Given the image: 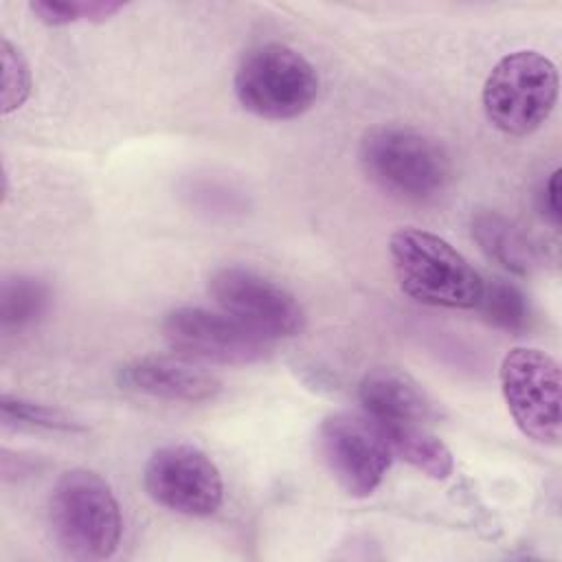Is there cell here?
Masks as SVG:
<instances>
[{
    "instance_id": "obj_17",
    "label": "cell",
    "mask_w": 562,
    "mask_h": 562,
    "mask_svg": "<svg viewBox=\"0 0 562 562\" xmlns=\"http://www.w3.org/2000/svg\"><path fill=\"white\" fill-rule=\"evenodd\" d=\"M125 4L112 0H72V2H50L35 0L29 4L31 13L48 26H66L75 22H103L116 15Z\"/></svg>"
},
{
    "instance_id": "obj_6",
    "label": "cell",
    "mask_w": 562,
    "mask_h": 562,
    "mask_svg": "<svg viewBox=\"0 0 562 562\" xmlns=\"http://www.w3.org/2000/svg\"><path fill=\"white\" fill-rule=\"evenodd\" d=\"M498 380L520 432L536 443L555 446L562 435L558 360L536 347H514L501 360Z\"/></svg>"
},
{
    "instance_id": "obj_15",
    "label": "cell",
    "mask_w": 562,
    "mask_h": 562,
    "mask_svg": "<svg viewBox=\"0 0 562 562\" xmlns=\"http://www.w3.org/2000/svg\"><path fill=\"white\" fill-rule=\"evenodd\" d=\"M50 288L35 277L13 274L2 281L0 321L4 329H26L50 307Z\"/></svg>"
},
{
    "instance_id": "obj_19",
    "label": "cell",
    "mask_w": 562,
    "mask_h": 562,
    "mask_svg": "<svg viewBox=\"0 0 562 562\" xmlns=\"http://www.w3.org/2000/svg\"><path fill=\"white\" fill-rule=\"evenodd\" d=\"M2 114H9L24 105L31 94L33 77L26 57L18 46H13L7 37H2Z\"/></svg>"
},
{
    "instance_id": "obj_12",
    "label": "cell",
    "mask_w": 562,
    "mask_h": 562,
    "mask_svg": "<svg viewBox=\"0 0 562 562\" xmlns=\"http://www.w3.org/2000/svg\"><path fill=\"white\" fill-rule=\"evenodd\" d=\"M358 400L375 426H430L437 411L424 389L402 369L373 367L358 384Z\"/></svg>"
},
{
    "instance_id": "obj_14",
    "label": "cell",
    "mask_w": 562,
    "mask_h": 562,
    "mask_svg": "<svg viewBox=\"0 0 562 562\" xmlns=\"http://www.w3.org/2000/svg\"><path fill=\"white\" fill-rule=\"evenodd\" d=\"M384 435L391 454L400 457L408 465L417 468L422 474L446 481L454 470V459L450 448L422 424H400V426H378Z\"/></svg>"
},
{
    "instance_id": "obj_16",
    "label": "cell",
    "mask_w": 562,
    "mask_h": 562,
    "mask_svg": "<svg viewBox=\"0 0 562 562\" xmlns=\"http://www.w3.org/2000/svg\"><path fill=\"white\" fill-rule=\"evenodd\" d=\"M476 310L490 325L505 331H522L529 323L527 296L520 292V288L503 279H494L490 283L483 281Z\"/></svg>"
},
{
    "instance_id": "obj_5",
    "label": "cell",
    "mask_w": 562,
    "mask_h": 562,
    "mask_svg": "<svg viewBox=\"0 0 562 562\" xmlns=\"http://www.w3.org/2000/svg\"><path fill=\"white\" fill-rule=\"evenodd\" d=\"M558 83V68L547 55L514 50L498 59L485 79V116L507 136H527L553 112Z\"/></svg>"
},
{
    "instance_id": "obj_7",
    "label": "cell",
    "mask_w": 562,
    "mask_h": 562,
    "mask_svg": "<svg viewBox=\"0 0 562 562\" xmlns=\"http://www.w3.org/2000/svg\"><path fill=\"white\" fill-rule=\"evenodd\" d=\"M167 345L187 360L213 364H255L270 356L272 338L250 329L226 312L195 305L169 310L160 323Z\"/></svg>"
},
{
    "instance_id": "obj_4",
    "label": "cell",
    "mask_w": 562,
    "mask_h": 562,
    "mask_svg": "<svg viewBox=\"0 0 562 562\" xmlns=\"http://www.w3.org/2000/svg\"><path fill=\"white\" fill-rule=\"evenodd\" d=\"M233 90L244 110L268 121L296 119L318 97L314 66L292 46L268 42L244 55Z\"/></svg>"
},
{
    "instance_id": "obj_10",
    "label": "cell",
    "mask_w": 562,
    "mask_h": 562,
    "mask_svg": "<svg viewBox=\"0 0 562 562\" xmlns=\"http://www.w3.org/2000/svg\"><path fill=\"white\" fill-rule=\"evenodd\" d=\"M143 483L154 503L191 518L215 514L224 498L217 465L189 443H169L154 450L145 463Z\"/></svg>"
},
{
    "instance_id": "obj_1",
    "label": "cell",
    "mask_w": 562,
    "mask_h": 562,
    "mask_svg": "<svg viewBox=\"0 0 562 562\" xmlns=\"http://www.w3.org/2000/svg\"><path fill=\"white\" fill-rule=\"evenodd\" d=\"M358 160L382 191L406 202H430L452 180V160L441 143L406 125H378L362 134Z\"/></svg>"
},
{
    "instance_id": "obj_9",
    "label": "cell",
    "mask_w": 562,
    "mask_h": 562,
    "mask_svg": "<svg viewBox=\"0 0 562 562\" xmlns=\"http://www.w3.org/2000/svg\"><path fill=\"white\" fill-rule=\"evenodd\" d=\"M316 446L329 474L353 498L380 487L393 457L384 435L367 415H327L318 426Z\"/></svg>"
},
{
    "instance_id": "obj_11",
    "label": "cell",
    "mask_w": 562,
    "mask_h": 562,
    "mask_svg": "<svg viewBox=\"0 0 562 562\" xmlns=\"http://www.w3.org/2000/svg\"><path fill=\"white\" fill-rule=\"evenodd\" d=\"M114 380L123 391L169 402H206L222 391V382L215 375L182 356L132 358L116 369Z\"/></svg>"
},
{
    "instance_id": "obj_8",
    "label": "cell",
    "mask_w": 562,
    "mask_h": 562,
    "mask_svg": "<svg viewBox=\"0 0 562 562\" xmlns=\"http://www.w3.org/2000/svg\"><path fill=\"white\" fill-rule=\"evenodd\" d=\"M206 290L222 312L272 340L296 336L305 327L296 296L252 268L222 266L211 272Z\"/></svg>"
},
{
    "instance_id": "obj_13",
    "label": "cell",
    "mask_w": 562,
    "mask_h": 562,
    "mask_svg": "<svg viewBox=\"0 0 562 562\" xmlns=\"http://www.w3.org/2000/svg\"><path fill=\"white\" fill-rule=\"evenodd\" d=\"M472 237L487 259L509 272L529 274L540 263L538 244L518 224L494 209H479L472 215Z\"/></svg>"
},
{
    "instance_id": "obj_2",
    "label": "cell",
    "mask_w": 562,
    "mask_h": 562,
    "mask_svg": "<svg viewBox=\"0 0 562 562\" xmlns=\"http://www.w3.org/2000/svg\"><path fill=\"white\" fill-rule=\"evenodd\" d=\"M397 285L417 303L450 310L476 307L483 279L443 237L422 228H400L389 239Z\"/></svg>"
},
{
    "instance_id": "obj_18",
    "label": "cell",
    "mask_w": 562,
    "mask_h": 562,
    "mask_svg": "<svg viewBox=\"0 0 562 562\" xmlns=\"http://www.w3.org/2000/svg\"><path fill=\"white\" fill-rule=\"evenodd\" d=\"M2 419L4 424H18V426H29V428H44V430H61V432H77L83 430V426L72 419L68 413L40 404V402H29L24 397H13V395H2Z\"/></svg>"
},
{
    "instance_id": "obj_3",
    "label": "cell",
    "mask_w": 562,
    "mask_h": 562,
    "mask_svg": "<svg viewBox=\"0 0 562 562\" xmlns=\"http://www.w3.org/2000/svg\"><path fill=\"white\" fill-rule=\"evenodd\" d=\"M48 522L59 549L75 560L110 558L123 529L112 487L86 468L59 476L48 501Z\"/></svg>"
},
{
    "instance_id": "obj_20",
    "label": "cell",
    "mask_w": 562,
    "mask_h": 562,
    "mask_svg": "<svg viewBox=\"0 0 562 562\" xmlns=\"http://www.w3.org/2000/svg\"><path fill=\"white\" fill-rule=\"evenodd\" d=\"M540 209L542 213L558 226L562 211H560V169H555L540 191Z\"/></svg>"
}]
</instances>
